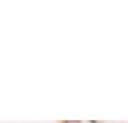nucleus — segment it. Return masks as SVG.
I'll list each match as a JSON object with an SVG mask.
<instances>
[{
    "mask_svg": "<svg viewBox=\"0 0 128 123\" xmlns=\"http://www.w3.org/2000/svg\"><path fill=\"white\" fill-rule=\"evenodd\" d=\"M64 123H81L79 120H65Z\"/></svg>",
    "mask_w": 128,
    "mask_h": 123,
    "instance_id": "nucleus-1",
    "label": "nucleus"
},
{
    "mask_svg": "<svg viewBox=\"0 0 128 123\" xmlns=\"http://www.w3.org/2000/svg\"><path fill=\"white\" fill-rule=\"evenodd\" d=\"M89 123H96V122H89Z\"/></svg>",
    "mask_w": 128,
    "mask_h": 123,
    "instance_id": "nucleus-2",
    "label": "nucleus"
}]
</instances>
